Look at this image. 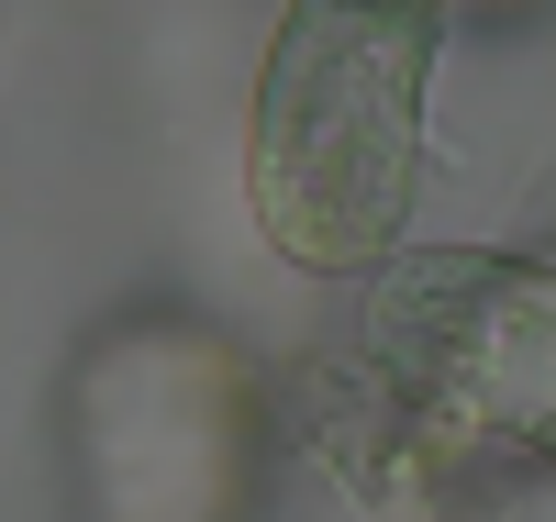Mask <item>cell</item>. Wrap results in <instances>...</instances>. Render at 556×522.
Here are the masks:
<instances>
[{
  "label": "cell",
  "instance_id": "1",
  "mask_svg": "<svg viewBox=\"0 0 556 522\" xmlns=\"http://www.w3.org/2000/svg\"><path fill=\"white\" fill-rule=\"evenodd\" d=\"M445 12L301 0L267 34L245 112V212L301 278H390L424 189V89Z\"/></svg>",
  "mask_w": 556,
  "mask_h": 522
},
{
  "label": "cell",
  "instance_id": "2",
  "mask_svg": "<svg viewBox=\"0 0 556 522\" xmlns=\"http://www.w3.org/2000/svg\"><path fill=\"white\" fill-rule=\"evenodd\" d=\"M367 367L434 434L556 467V267L501 245H412L367 290Z\"/></svg>",
  "mask_w": 556,
  "mask_h": 522
}]
</instances>
